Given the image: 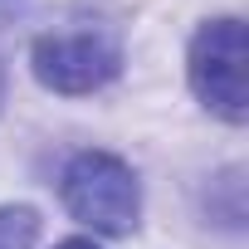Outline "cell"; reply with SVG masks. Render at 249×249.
I'll use <instances>...</instances> for the list:
<instances>
[{"label": "cell", "mask_w": 249, "mask_h": 249, "mask_svg": "<svg viewBox=\"0 0 249 249\" xmlns=\"http://www.w3.org/2000/svg\"><path fill=\"white\" fill-rule=\"evenodd\" d=\"M35 78L49 93L64 98H83L107 88L122 73V39L107 25H69V30H49L35 39Z\"/></svg>", "instance_id": "cell-2"}, {"label": "cell", "mask_w": 249, "mask_h": 249, "mask_svg": "<svg viewBox=\"0 0 249 249\" xmlns=\"http://www.w3.org/2000/svg\"><path fill=\"white\" fill-rule=\"evenodd\" d=\"M59 196L69 215L98 234H132L142 220V186L137 171L112 152H78L64 166Z\"/></svg>", "instance_id": "cell-1"}, {"label": "cell", "mask_w": 249, "mask_h": 249, "mask_svg": "<svg viewBox=\"0 0 249 249\" xmlns=\"http://www.w3.org/2000/svg\"><path fill=\"white\" fill-rule=\"evenodd\" d=\"M39 234L35 205H0V249H30Z\"/></svg>", "instance_id": "cell-4"}, {"label": "cell", "mask_w": 249, "mask_h": 249, "mask_svg": "<svg viewBox=\"0 0 249 249\" xmlns=\"http://www.w3.org/2000/svg\"><path fill=\"white\" fill-rule=\"evenodd\" d=\"M54 249H98L93 239H64V244H54Z\"/></svg>", "instance_id": "cell-5"}, {"label": "cell", "mask_w": 249, "mask_h": 249, "mask_svg": "<svg viewBox=\"0 0 249 249\" xmlns=\"http://www.w3.org/2000/svg\"><path fill=\"white\" fill-rule=\"evenodd\" d=\"M0 103H5V64H0Z\"/></svg>", "instance_id": "cell-6"}, {"label": "cell", "mask_w": 249, "mask_h": 249, "mask_svg": "<svg viewBox=\"0 0 249 249\" xmlns=\"http://www.w3.org/2000/svg\"><path fill=\"white\" fill-rule=\"evenodd\" d=\"M186 73H191L196 98L210 112H220L225 122L239 127L249 117V98H244V20H234V15L205 20L196 30V39H191Z\"/></svg>", "instance_id": "cell-3"}]
</instances>
